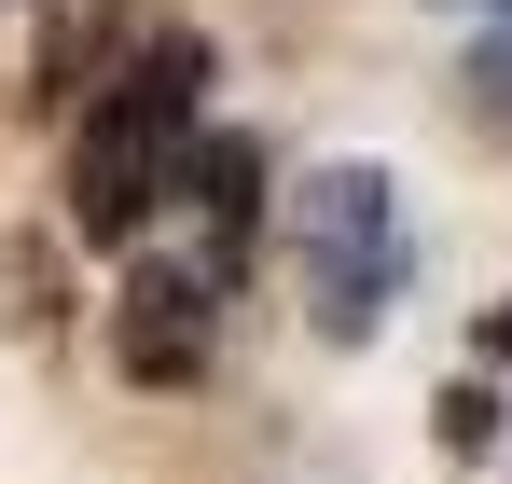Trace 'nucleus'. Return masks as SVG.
Returning a JSON list of instances; mask_svg holds the SVG:
<instances>
[{"label":"nucleus","instance_id":"1","mask_svg":"<svg viewBox=\"0 0 512 484\" xmlns=\"http://www.w3.org/2000/svg\"><path fill=\"white\" fill-rule=\"evenodd\" d=\"M194 111H208V56H194V42H153V56L84 111V153H70L84 236H139L180 180H194Z\"/></svg>","mask_w":512,"mask_h":484},{"label":"nucleus","instance_id":"2","mask_svg":"<svg viewBox=\"0 0 512 484\" xmlns=\"http://www.w3.org/2000/svg\"><path fill=\"white\" fill-rule=\"evenodd\" d=\"M305 291H319V332H374L388 291H402V208L374 166H333L305 180Z\"/></svg>","mask_w":512,"mask_h":484}]
</instances>
